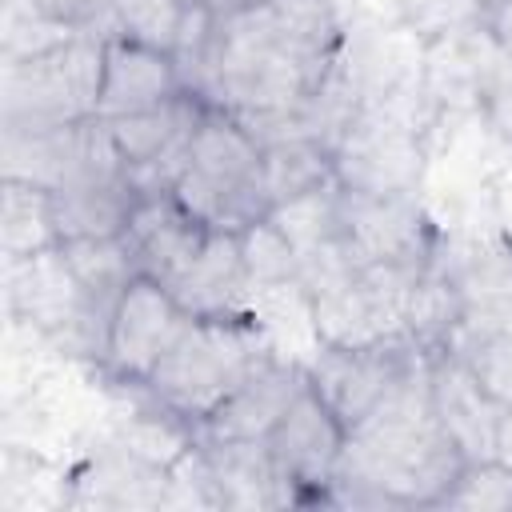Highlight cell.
I'll use <instances>...</instances> for the list:
<instances>
[{
  "instance_id": "cell-1",
  "label": "cell",
  "mask_w": 512,
  "mask_h": 512,
  "mask_svg": "<svg viewBox=\"0 0 512 512\" xmlns=\"http://www.w3.org/2000/svg\"><path fill=\"white\" fill-rule=\"evenodd\" d=\"M344 60L332 0H248L216 12L188 88L248 128L300 116Z\"/></svg>"
},
{
  "instance_id": "cell-2",
  "label": "cell",
  "mask_w": 512,
  "mask_h": 512,
  "mask_svg": "<svg viewBox=\"0 0 512 512\" xmlns=\"http://www.w3.org/2000/svg\"><path fill=\"white\" fill-rule=\"evenodd\" d=\"M464 464L468 460L436 416L424 356L360 424L348 428L328 500L372 508H440Z\"/></svg>"
},
{
  "instance_id": "cell-3",
  "label": "cell",
  "mask_w": 512,
  "mask_h": 512,
  "mask_svg": "<svg viewBox=\"0 0 512 512\" xmlns=\"http://www.w3.org/2000/svg\"><path fill=\"white\" fill-rule=\"evenodd\" d=\"M272 356L280 352L256 316L192 320L144 388L160 412L184 428H200Z\"/></svg>"
},
{
  "instance_id": "cell-4",
  "label": "cell",
  "mask_w": 512,
  "mask_h": 512,
  "mask_svg": "<svg viewBox=\"0 0 512 512\" xmlns=\"http://www.w3.org/2000/svg\"><path fill=\"white\" fill-rule=\"evenodd\" d=\"M172 196L208 228L248 232L272 212L264 184V148L244 120L208 104L188 144Z\"/></svg>"
},
{
  "instance_id": "cell-5",
  "label": "cell",
  "mask_w": 512,
  "mask_h": 512,
  "mask_svg": "<svg viewBox=\"0 0 512 512\" xmlns=\"http://www.w3.org/2000/svg\"><path fill=\"white\" fill-rule=\"evenodd\" d=\"M100 80H104V40L84 32L68 36L48 52L4 60L0 128L40 132L100 116Z\"/></svg>"
},
{
  "instance_id": "cell-6",
  "label": "cell",
  "mask_w": 512,
  "mask_h": 512,
  "mask_svg": "<svg viewBox=\"0 0 512 512\" xmlns=\"http://www.w3.org/2000/svg\"><path fill=\"white\" fill-rule=\"evenodd\" d=\"M336 180L348 192L368 196H416L424 152L416 120L400 108L396 96L372 92L336 144Z\"/></svg>"
},
{
  "instance_id": "cell-7",
  "label": "cell",
  "mask_w": 512,
  "mask_h": 512,
  "mask_svg": "<svg viewBox=\"0 0 512 512\" xmlns=\"http://www.w3.org/2000/svg\"><path fill=\"white\" fill-rule=\"evenodd\" d=\"M120 176H128V164L104 116L40 132H4V180H24L60 196Z\"/></svg>"
},
{
  "instance_id": "cell-8",
  "label": "cell",
  "mask_w": 512,
  "mask_h": 512,
  "mask_svg": "<svg viewBox=\"0 0 512 512\" xmlns=\"http://www.w3.org/2000/svg\"><path fill=\"white\" fill-rule=\"evenodd\" d=\"M428 352L412 340H376V344H316L304 360L312 388L344 420L360 424Z\"/></svg>"
},
{
  "instance_id": "cell-9",
  "label": "cell",
  "mask_w": 512,
  "mask_h": 512,
  "mask_svg": "<svg viewBox=\"0 0 512 512\" xmlns=\"http://www.w3.org/2000/svg\"><path fill=\"white\" fill-rule=\"evenodd\" d=\"M216 12L200 0H80L76 4V32L96 40H136L160 52H172L184 84L188 68L200 60Z\"/></svg>"
},
{
  "instance_id": "cell-10",
  "label": "cell",
  "mask_w": 512,
  "mask_h": 512,
  "mask_svg": "<svg viewBox=\"0 0 512 512\" xmlns=\"http://www.w3.org/2000/svg\"><path fill=\"white\" fill-rule=\"evenodd\" d=\"M432 404L460 456L472 460H512V408L476 376V368L452 348L428 352Z\"/></svg>"
},
{
  "instance_id": "cell-11",
  "label": "cell",
  "mask_w": 512,
  "mask_h": 512,
  "mask_svg": "<svg viewBox=\"0 0 512 512\" xmlns=\"http://www.w3.org/2000/svg\"><path fill=\"white\" fill-rule=\"evenodd\" d=\"M204 108H208V100L200 92L184 88V92H176L172 100H164L156 108L108 120L112 140H116V148H120V156L128 164V176H132L140 196L172 192Z\"/></svg>"
},
{
  "instance_id": "cell-12",
  "label": "cell",
  "mask_w": 512,
  "mask_h": 512,
  "mask_svg": "<svg viewBox=\"0 0 512 512\" xmlns=\"http://www.w3.org/2000/svg\"><path fill=\"white\" fill-rule=\"evenodd\" d=\"M192 324V316L180 308V300L148 280L132 276L124 296L116 300L112 324H108V344H104V372L120 384H148L156 364L168 356V348L180 340V332Z\"/></svg>"
},
{
  "instance_id": "cell-13",
  "label": "cell",
  "mask_w": 512,
  "mask_h": 512,
  "mask_svg": "<svg viewBox=\"0 0 512 512\" xmlns=\"http://www.w3.org/2000/svg\"><path fill=\"white\" fill-rule=\"evenodd\" d=\"M264 440H268V452L280 476L296 488L300 500H328V488L344 456L348 428L328 408V400L312 388V380Z\"/></svg>"
},
{
  "instance_id": "cell-14",
  "label": "cell",
  "mask_w": 512,
  "mask_h": 512,
  "mask_svg": "<svg viewBox=\"0 0 512 512\" xmlns=\"http://www.w3.org/2000/svg\"><path fill=\"white\" fill-rule=\"evenodd\" d=\"M344 220L360 264H424L440 252L432 220L416 196H368L344 188Z\"/></svg>"
},
{
  "instance_id": "cell-15",
  "label": "cell",
  "mask_w": 512,
  "mask_h": 512,
  "mask_svg": "<svg viewBox=\"0 0 512 512\" xmlns=\"http://www.w3.org/2000/svg\"><path fill=\"white\" fill-rule=\"evenodd\" d=\"M208 232L212 228L196 220L172 192H160V196H140V204L128 216L124 244L140 276L172 288L200 252V244L208 240Z\"/></svg>"
},
{
  "instance_id": "cell-16",
  "label": "cell",
  "mask_w": 512,
  "mask_h": 512,
  "mask_svg": "<svg viewBox=\"0 0 512 512\" xmlns=\"http://www.w3.org/2000/svg\"><path fill=\"white\" fill-rule=\"evenodd\" d=\"M192 320L252 316V272L244 256V232L212 228L192 264L168 288Z\"/></svg>"
},
{
  "instance_id": "cell-17",
  "label": "cell",
  "mask_w": 512,
  "mask_h": 512,
  "mask_svg": "<svg viewBox=\"0 0 512 512\" xmlns=\"http://www.w3.org/2000/svg\"><path fill=\"white\" fill-rule=\"evenodd\" d=\"M308 388V368L292 356H272L264 368H256L192 436H216V440H264L280 416L292 408V400Z\"/></svg>"
},
{
  "instance_id": "cell-18",
  "label": "cell",
  "mask_w": 512,
  "mask_h": 512,
  "mask_svg": "<svg viewBox=\"0 0 512 512\" xmlns=\"http://www.w3.org/2000/svg\"><path fill=\"white\" fill-rule=\"evenodd\" d=\"M212 492L216 508H284L300 504L296 488L280 476L268 440H216V436H192Z\"/></svg>"
},
{
  "instance_id": "cell-19",
  "label": "cell",
  "mask_w": 512,
  "mask_h": 512,
  "mask_svg": "<svg viewBox=\"0 0 512 512\" xmlns=\"http://www.w3.org/2000/svg\"><path fill=\"white\" fill-rule=\"evenodd\" d=\"M172 492V460H160L132 440L108 444L76 476V504L96 508H160Z\"/></svg>"
},
{
  "instance_id": "cell-20",
  "label": "cell",
  "mask_w": 512,
  "mask_h": 512,
  "mask_svg": "<svg viewBox=\"0 0 512 512\" xmlns=\"http://www.w3.org/2000/svg\"><path fill=\"white\" fill-rule=\"evenodd\" d=\"M184 88L188 84L172 52H160L136 40H104V80H100L104 120L156 108Z\"/></svg>"
},
{
  "instance_id": "cell-21",
  "label": "cell",
  "mask_w": 512,
  "mask_h": 512,
  "mask_svg": "<svg viewBox=\"0 0 512 512\" xmlns=\"http://www.w3.org/2000/svg\"><path fill=\"white\" fill-rule=\"evenodd\" d=\"M60 244L56 228V204L52 192L24 184V180H4V212H0V252L8 260H28Z\"/></svg>"
},
{
  "instance_id": "cell-22",
  "label": "cell",
  "mask_w": 512,
  "mask_h": 512,
  "mask_svg": "<svg viewBox=\"0 0 512 512\" xmlns=\"http://www.w3.org/2000/svg\"><path fill=\"white\" fill-rule=\"evenodd\" d=\"M408 28L428 40H444L468 28H484L500 0H396Z\"/></svg>"
},
{
  "instance_id": "cell-23",
  "label": "cell",
  "mask_w": 512,
  "mask_h": 512,
  "mask_svg": "<svg viewBox=\"0 0 512 512\" xmlns=\"http://www.w3.org/2000/svg\"><path fill=\"white\" fill-rule=\"evenodd\" d=\"M440 508H496L512 512V460H472L444 492Z\"/></svg>"
},
{
  "instance_id": "cell-24",
  "label": "cell",
  "mask_w": 512,
  "mask_h": 512,
  "mask_svg": "<svg viewBox=\"0 0 512 512\" xmlns=\"http://www.w3.org/2000/svg\"><path fill=\"white\" fill-rule=\"evenodd\" d=\"M80 0H4V12H24V16H44V20H68L76 16Z\"/></svg>"
},
{
  "instance_id": "cell-25",
  "label": "cell",
  "mask_w": 512,
  "mask_h": 512,
  "mask_svg": "<svg viewBox=\"0 0 512 512\" xmlns=\"http://www.w3.org/2000/svg\"><path fill=\"white\" fill-rule=\"evenodd\" d=\"M488 36H492V44H496V52L512 64V0H500L496 4V12L488 16Z\"/></svg>"
},
{
  "instance_id": "cell-26",
  "label": "cell",
  "mask_w": 512,
  "mask_h": 512,
  "mask_svg": "<svg viewBox=\"0 0 512 512\" xmlns=\"http://www.w3.org/2000/svg\"><path fill=\"white\" fill-rule=\"evenodd\" d=\"M204 8H212V12H228V8H240V4H248V0H200Z\"/></svg>"
}]
</instances>
